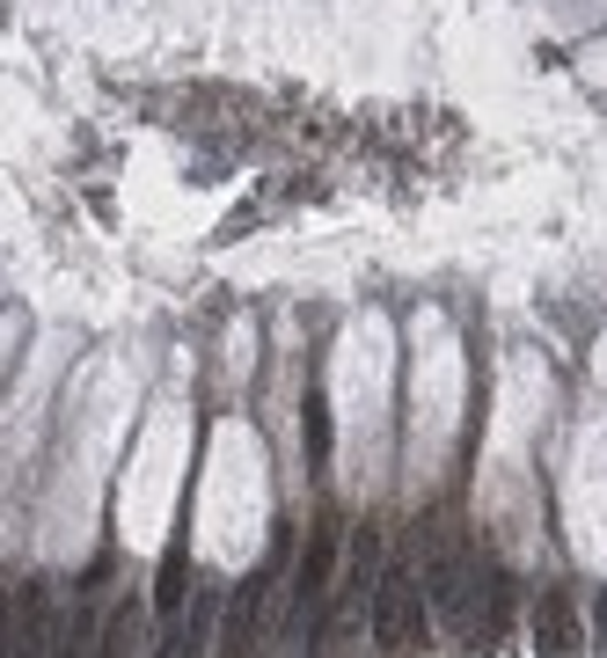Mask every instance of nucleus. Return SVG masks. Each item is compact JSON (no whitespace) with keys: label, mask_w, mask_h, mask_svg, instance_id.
<instances>
[{"label":"nucleus","mask_w":607,"mask_h":658,"mask_svg":"<svg viewBox=\"0 0 607 658\" xmlns=\"http://www.w3.org/2000/svg\"><path fill=\"white\" fill-rule=\"evenodd\" d=\"M213 614H219V600L205 593V585H191V600L169 614L162 658H213Z\"/></svg>","instance_id":"obj_7"},{"label":"nucleus","mask_w":607,"mask_h":658,"mask_svg":"<svg viewBox=\"0 0 607 658\" xmlns=\"http://www.w3.org/2000/svg\"><path fill=\"white\" fill-rule=\"evenodd\" d=\"M527 644H535L541 658H579L585 651V622H579V608H571V593H557V585L535 593V608H527Z\"/></svg>","instance_id":"obj_6"},{"label":"nucleus","mask_w":607,"mask_h":658,"mask_svg":"<svg viewBox=\"0 0 607 658\" xmlns=\"http://www.w3.org/2000/svg\"><path fill=\"white\" fill-rule=\"evenodd\" d=\"M183 593H191V585H183V549H169V563H162V593H154V600H162V614L183 608Z\"/></svg>","instance_id":"obj_9"},{"label":"nucleus","mask_w":607,"mask_h":658,"mask_svg":"<svg viewBox=\"0 0 607 658\" xmlns=\"http://www.w3.org/2000/svg\"><path fill=\"white\" fill-rule=\"evenodd\" d=\"M600 651H607V585H600Z\"/></svg>","instance_id":"obj_11"},{"label":"nucleus","mask_w":607,"mask_h":658,"mask_svg":"<svg viewBox=\"0 0 607 658\" xmlns=\"http://www.w3.org/2000/svg\"><path fill=\"white\" fill-rule=\"evenodd\" d=\"M0 658H15V585H0Z\"/></svg>","instance_id":"obj_10"},{"label":"nucleus","mask_w":607,"mask_h":658,"mask_svg":"<svg viewBox=\"0 0 607 658\" xmlns=\"http://www.w3.org/2000/svg\"><path fill=\"white\" fill-rule=\"evenodd\" d=\"M337 519H308V541L293 557V585H286V630H308L330 608V585H337Z\"/></svg>","instance_id":"obj_3"},{"label":"nucleus","mask_w":607,"mask_h":658,"mask_svg":"<svg viewBox=\"0 0 607 658\" xmlns=\"http://www.w3.org/2000/svg\"><path fill=\"white\" fill-rule=\"evenodd\" d=\"M425 622H432V608H425V578H417L403 557L381 563V578H373V608H366V636H373V651L381 658H403L425 644Z\"/></svg>","instance_id":"obj_2"},{"label":"nucleus","mask_w":607,"mask_h":658,"mask_svg":"<svg viewBox=\"0 0 607 658\" xmlns=\"http://www.w3.org/2000/svg\"><path fill=\"white\" fill-rule=\"evenodd\" d=\"M59 630H67V608L45 578L15 585V658H51L59 651Z\"/></svg>","instance_id":"obj_5"},{"label":"nucleus","mask_w":607,"mask_h":658,"mask_svg":"<svg viewBox=\"0 0 607 658\" xmlns=\"http://www.w3.org/2000/svg\"><path fill=\"white\" fill-rule=\"evenodd\" d=\"M140 636H146V600L132 593V600H118V608L103 614V630H96V658H140Z\"/></svg>","instance_id":"obj_8"},{"label":"nucleus","mask_w":607,"mask_h":658,"mask_svg":"<svg viewBox=\"0 0 607 658\" xmlns=\"http://www.w3.org/2000/svg\"><path fill=\"white\" fill-rule=\"evenodd\" d=\"M271 578H249L235 585V600H227V622L213 636V658H264V622H271Z\"/></svg>","instance_id":"obj_4"},{"label":"nucleus","mask_w":607,"mask_h":658,"mask_svg":"<svg viewBox=\"0 0 607 658\" xmlns=\"http://www.w3.org/2000/svg\"><path fill=\"white\" fill-rule=\"evenodd\" d=\"M425 608L447 636H484V557L468 541L439 535L425 557Z\"/></svg>","instance_id":"obj_1"}]
</instances>
